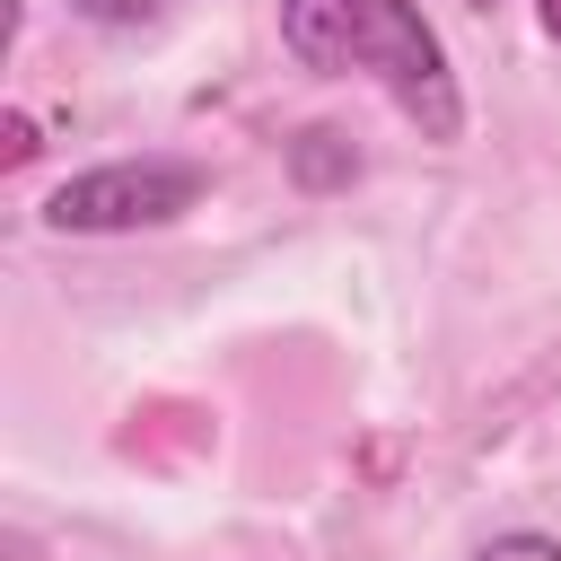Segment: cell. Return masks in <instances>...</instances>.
I'll return each instance as SVG.
<instances>
[{
  "instance_id": "obj_4",
  "label": "cell",
  "mask_w": 561,
  "mask_h": 561,
  "mask_svg": "<svg viewBox=\"0 0 561 561\" xmlns=\"http://www.w3.org/2000/svg\"><path fill=\"white\" fill-rule=\"evenodd\" d=\"M70 9H79L88 26H149L167 0H70Z\"/></svg>"
},
{
  "instance_id": "obj_3",
  "label": "cell",
  "mask_w": 561,
  "mask_h": 561,
  "mask_svg": "<svg viewBox=\"0 0 561 561\" xmlns=\"http://www.w3.org/2000/svg\"><path fill=\"white\" fill-rule=\"evenodd\" d=\"M342 131H298V175L307 184H333V175H351V149H333Z\"/></svg>"
},
{
  "instance_id": "obj_6",
  "label": "cell",
  "mask_w": 561,
  "mask_h": 561,
  "mask_svg": "<svg viewBox=\"0 0 561 561\" xmlns=\"http://www.w3.org/2000/svg\"><path fill=\"white\" fill-rule=\"evenodd\" d=\"M543 35H552V44H561V0H543Z\"/></svg>"
},
{
  "instance_id": "obj_1",
  "label": "cell",
  "mask_w": 561,
  "mask_h": 561,
  "mask_svg": "<svg viewBox=\"0 0 561 561\" xmlns=\"http://www.w3.org/2000/svg\"><path fill=\"white\" fill-rule=\"evenodd\" d=\"M280 44L324 79L368 70L421 123V140H456L465 131L456 70H447V53H438V35H430V18L412 0H280Z\"/></svg>"
},
{
  "instance_id": "obj_2",
  "label": "cell",
  "mask_w": 561,
  "mask_h": 561,
  "mask_svg": "<svg viewBox=\"0 0 561 561\" xmlns=\"http://www.w3.org/2000/svg\"><path fill=\"white\" fill-rule=\"evenodd\" d=\"M193 202H202V167H184V158H114V167H88V175L53 184L44 228H61V237H123V228H158V219H175Z\"/></svg>"
},
{
  "instance_id": "obj_5",
  "label": "cell",
  "mask_w": 561,
  "mask_h": 561,
  "mask_svg": "<svg viewBox=\"0 0 561 561\" xmlns=\"http://www.w3.org/2000/svg\"><path fill=\"white\" fill-rule=\"evenodd\" d=\"M473 561H561V543L552 535H491Z\"/></svg>"
},
{
  "instance_id": "obj_7",
  "label": "cell",
  "mask_w": 561,
  "mask_h": 561,
  "mask_svg": "<svg viewBox=\"0 0 561 561\" xmlns=\"http://www.w3.org/2000/svg\"><path fill=\"white\" fill-rule=\"evenodd\" d=\"M473 9H491V0H473Z\"/></svg>"
}]
</instances>
